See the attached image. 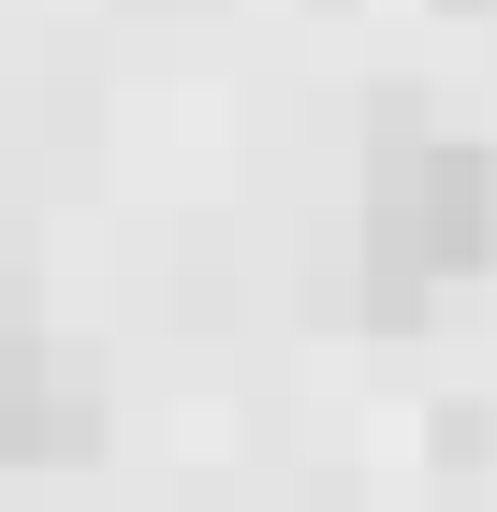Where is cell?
<instances>
[{
  "label": "cell",
  "mask_w": 497,
  "mask_h": 512,
  "mask_svg": "<svg viewBox=\"0 0 497 512\" xmlns=\"http://www.w3.org/2000/svg\"><path fill=\"white\" fill-rule=\"evenodd\" d=\"M381 235H395V264L468 278V264L497 249V161H483V147H410L395 191H381Z\"/></svg>",
  "instance_id": "cell-1"
}]
</instances>
